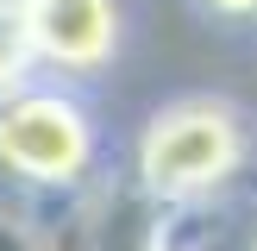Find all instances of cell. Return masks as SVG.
<instances>
[{"label": "cell", "instance_id": "1", "mask_svg": "<svg viewBox=\"0 0 257 251\" xmlns=\"http://www.w3.org/2000/svg\"><path fill=\"white\" fill-rule=\"evenodd\" d=\"M245 157V132H238V113L220 100H176L151 119L145 145H138V170L157 195L182 201L201 188L226 182Z\"/></svg>", "mask_w": 257, "mask_h": 251}, {"label": "cell", "instance_id": "2", "mask_svg": "<svg viewBox=\"0 0 257 251\" xmlns=\"http://www.w3.org/2000/svg\"><path fill=\"white\" fill-rule=\"evenodd\" d=\"M94 157V126L69 94L19 88L0 100V163L32 182H75Z\"/></svg>", "mask_w": 257, "mask_h": 251}, {"label": "cell", "instance_id": "3", "mask_svg": "<svg viewBox=\"0 0 257 251\" xmlns=\"http://www.w3.org/2000/svg\"><path fill=\"white\" fill-rule=\"evenodd\" d=\"M25 38L38 63L88 75L119 44V7L113 0H25Z\"/></svg>", "mask_w": 257, "mask_h": 251}, {"label": "cell", "instance_id": "4", "mask_svg": "<svg viewBox=\"0 0 257 251\" xmlns=\"http://www.w3.org/2000/svg\"><path fill=\"white\" fill-rule=\"evenodd\" d=\"M32 63V38H25V7H0V88H13Z\"/></svg>", "mask_w": 257, "mask_h": 251}, {"label": "cell", "instance_id": "5", "mask_svg": "<svg viewBox=\"0 0 257 251\" xmlns=\"http://www.w3.org/2000/svg\"><path fill=\"white\" fill-rule=\"evenodd\" d=\"M207 13H220V19H251L257 13V0H201Z\"/></svg>", "mask_w": 257, "mask_h": 251}, {"label": "cell", "instance_id": "6", "mask_svg": "<svg viewBox=\"0 0 257 251\" xmlns=\"http://www.w3.org/2000/svg\"><path fill=\"white\" fill-rule=\"evenodd\" d=\"M0 7H25V0H0Z\"/></svg>", "mask_w": 257, "mask_h": 251}]
</instances>
